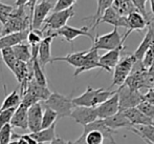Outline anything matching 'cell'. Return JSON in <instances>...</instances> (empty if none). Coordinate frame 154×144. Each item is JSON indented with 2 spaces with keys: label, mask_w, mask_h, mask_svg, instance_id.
I'll return each instance as SVG.
<instances>
[{
  "label": "cell",
  "mask_w": 154,
  "mask_h": 144,
  "mask_svg": "<svg viewBox=\"0 0 154 144\" xmlns=\"http://www.w3.org/2000/svg\"><path fill=\"white\" fill-rule=\"evenodd\" d=\"M27 8L29 6L25 5L14 8L8 20L2 27V36L31 30L32 13Z\"/></svg>",
  "instance_id": "1"
},
{
  "label": "cell",
  "mask_w": 154,
  "mask_h": 144,
  "mask_svg": "<svg viewBox=\"0 0 154 144\" xmlns=\"http://www.w3.org/2000/svg\"><path fill=\"white\" fill-rule=\"evenodd\" d=\"M116 91H106L104 88H93L90 85L87 86L86 91L82 95L72 98V104L75 106L84 107H97L104 101L109 99Z\"/></svg>",
  "instance_id": "2"
},
{
  "label": "cell",
  "mask_w": 154,
  "mask_h": 144,
  "mask_svg": "<svg viewBox=\"0 0 154 144\" xmlns=\"http://www.w3.org/2000/svg\"><path fill=\"white\" fill-rule=\"evenodd\" d=\"M41 105H42V107H47L54 110L58 116V120L61 118L70 117L71 112L75 107V105L72 104L71 95L65 96L57 93V91L51 93V96L45 101L41 102Z\"/></svg>",
  "instance_id": "3"
},
{
  "label": "cell",
  "mask_w": 154,
  "mask_h": 144,
  "mask_svg": "<svg viewBox=\"0 0 154 144\" xmlns=\"http://www.w3.org/2000/svg\"><path fill=\"white\" fill-rule=\"evenodd\" d=\"M73 16H75V8L73 6L67 8V10L59 11V12H51L45 19L42 25L43 27H41L40 30L43 34L46 33V35H48L49 33H53L54 30L56 32V30L67 25L68 20L72 18Z\"/></svg>",
  "instance_id": "4"
},
{
  "label": "cell",
  "mask_w": 154,
  "mask_h": 144,
  "mask_svg": "<svg viewBox=\"0 0 154 144\" xmlns=\"http://www.w3.org/2000/svg\"><path fill=\"white\" fill-rule=\"evenodd\" d=\"M123 37L121 36V34L119 33V30L116 27H114L110 33L104 35H99L97 33L95 37L93 38L92 41V46L91 49L93 50H104V51H112L116 50L118 47L124 46Z\"/></svg>",
  "instance_id": "5"
},
{
  "label": "cell",
  "mask_w": 154,
  "mask_h": 144,
  "mask_svg": "<svg viewBox=\"0 0 154 144\" xmlns=\"http://www.w3.org/2000/svg\"><path fill=\"white\" fill-rule=\"evenodd\" d=\"M116 91L119 96V107L121 113L129 108L136 107L143 101V94L140 91L131 89L125 84L121 85Z\"/></svg>",
  "instance_id": "6"
},
{
  "label": "cell",
  "mask_w": 154,
  "mask_h": 144,
  "mask_svg": "<svg viewBox=\"0 0 154 144\" xmlns=\"http://www.w3.org/2000/svg\"><path fill=\"white\" fill-rule=\"evenodd\" d=\"M135 61H136V58L134 57L133 54H131V55H126L125 57L120 59L118 64L114 67L113 79H112L111 87L114 85L119 86V87L121 85H123L124 82L126 81L128 76L131 73L132 67H133Z\"/></svg>",
  "instance_id": "7"
},
{
  "label": "cell",
  "mask_w": 154,
  "mask_h": 144,
  "mask_svg": "<svg viewBox=\"0 0 154 144\" xmlns=\"http://www.w3.org/2000/svg\"><path fill=\"white\" fill-rule=\"evenodd\" d=\"M54 4L48 0H41L35 5L32 15L31 30H41L45 19L49 15L51 11H53Z\"/></svg>",
  "instance_id": "8"
},
{
  "label": "cell",
  "mask_w": 154,
  "mask_h": 144,
  "mask_svg": "<svg viewBox=\"0 0 154 144\" xmlns=\"http://www.w3.org/2000/svg\"><path fill=\"white\" fill-rule=\"evenodd\" d=\"M70 118H72L78 124L86 126L87 124L92 123L97 119V107H84V106H75L70 114Z\"/></svg>",
  "instance_id": "9"
},
{
  "label": "cell",
  "mask_w": 154,
  "mask_h": 144,
  "mask_svg": "<svg viewBox=\"0 0 154 144\" xmlns=\"http://www.w3.org/2000/svg\"><path fill=\"white\" fill-rule=\"evenodd\" d=\"M54 33H55L56 37L60 36V37H62L63 39H65L68 43H70L71 46H72L73 40L80 36L88 37L90 40L93 41V37L89 33V27H81V29H79V27H69V25H65V27H63L62 29L56 30V32H54Z\"/></svg>",
  "instance_id": "10"
},
{
  "label": "cell",
  "mask_w": 154,
  "mask_h": 144,
  "mask_svg": "<svg viewBox=\"0 0 154 144\" xmlns=\"http://www.w3.org/2000/svg\"><path fill=\"white\" fill-rule=\"evenodd\" d=\"M56 37L55 33H51V34L46 35L44 38L42 39V41L40 42L38 46V56H37V60H38L40 66L44 69V67L46 66V64L51 63V42H53L54 38Z\"/></svg>",
  "instance_id": "11"
},
{
  "label": "cell",
  "mask_w": 154,
  "mask_h": 144,
  "mask_svg": "<svg viewBox=\"0 0 154 144\" xmlns=\"http://www.w3.org/2000/svg\"><path fill=\"white\" fill-rule=\"evenodd\" d=\"M119 112H120V107H119L118 91H116V94L112 95L109 99H107L99 106H97V119H106V118H109L111 116L118 114Z\"/></svg>",
  "instance_id": "12"
},
{
  "label": "cell",
  "mask_w": 154,
  "mask_h": 144,
  "mask_svg": "<svg viewBox=\"0 0 154 144\" xmlns=\"http://www.w3.org/2000/svg\"><path fill=\"white\" fill-rule=\"evenodd\" d=\"M126 19H127L128 30L125 33V35H124V37H123L124 41L128 38V36H129L132 32H135V30H143L147 29L149 24H151V23H149L148 21L144 18V16H143L140 13H138L137 11L132 12L131 14H129L127 17H126Z\"/></svg>",
  "instance_id": "13"
},
{
  "label": "cell",
  "mask_w": 154,
  "mask_h": 144,
  "mask_svg": "<svg viewBox=\"0 0 154 144\" xmlns=\"http://www.w3.org/2000/svg\"><path fill=\"white\" fill-rule=\"evenodd\" d=\"M42 114L43 107L41 102H38L27 108V130H31V133H37L41 130Z\"/></svg>",
  "instance_id": "14"
},
{
  "label": "cell",
  "mask_w": 154,
  "mask_h": 144,
  "mask_svg": "<svg viewBox=\"0 0 154 144\" xmlns=\"http://www.w3.org/2000/svg\"><path fill=\"white\" fill-rule=\"evenodd\" d=\"M100 23H108L110 25H113L114 27H126L127 29V19L126 17H123L114 10L113 8H109L102 14L99 21L97 23V27Z\"/></svg>",
  "instance_id": "15"
},
{
  "label": "cell",
  "mask_w": 154,
  "mask_h": 144,
  "mask_svg": "<svg viewBox=\"0 0 154 144\" xmlns=\"http://www.w3.org/2000/svg\"><path fill=\"white\" fill-rule=\"evenodd\" d=\"M125 50V46L118 47L112 51H108L106 54L100 56V64H101V69H105L108 73H111L112 69L116 67L118 62L121 59V54L122 51Z\"/></svg>",
  "instance_id": "16"
},
{
  "label": "cell",
  "mask_w": 154,
  "mask_h": 144,
  "mask_svg": "<svg viewBox=\"0 0 154 144\" xmlns=\"http://www.w3.org/2000/svg\"><path fill=\"white\" fill-rule=\"evenodd\" d=\"M100 56L97 50L89 49L86 53L85 57H84L83 63H82L81 67H79L78 69H75L73 76L77 77L80 74L84 73V72L91 71L94 69H101V64H100Z\"/></svg>",
  "instance_id": "17"
},
{
  "label": "cell",
  "mask_w": 154,
  "mask_h": 144,
  "mask_svg": "<svg viewBox=\"0 0 154 144\" xmlns=\"http://www.w3.org/2000/svg\"><path fill=\"white\" fill-rule=\"evenodd\" d=\"M124 116L129 120L132 126H147V125H154V121L144 115L140 110L136 107L129 108V110L123 112Z\"/></svg>",
  "instance_id": "18"
},
{
  "label": "cell",
  "mask_w": 154,
  "mask_h": 144,
  "mask_svg": "<svg viewBox=\"0 0 154 144\" xmlns=\"http://www.w3.org/2000/svg\"><path fill=\"white\" fill-rule=\"evenodd\" d=\"M90 130H99V132L103 135L104 139L110 140L111 144H116V140H114V137H113L114 134H116V130H110L108 126H106L102 119H97L95 121H93L92 123L87 124L86 126H84L83 134H86V133L90 132Z\"/></svg>",
  "instance_id": "19"
},
{
  "label": "cell",
  "mask_w": 154,
  "mask_h": 144,
  "mask_svg": "<svg viewBox=\"0 0 154 144\" xmlns=\"http://www.w3.org/2000/svg\"><path fill=\"white\" fill-rule=\"evenodd\" d=\"M153 44H154V24L151 23V24L148 25V30H147L144 39H143L140 44L138 45V47L133 53L136 60H140V61L142 60L145 53H146V52L150 49L151 45H153Z\"/></svg>",
  "instance_id": "20"
},
{
  "label": "cell",
  "mask_w": 154,
  "mask_h": 144,
  "mask_svg": "<svg viewBox=\"0 0 154 144\" xmlns=\"http://www.w3.org/2000/svg\"><path fill=\"white\" fill-rule=\"evenodd\" d=\"M27 33L29 30H23V32L1 36L0 37V51L3 49H8V47H13L19 43H22L24 40H26Z\"/></svg>",
  "instance_id": "21"
},
{
  "label": "cell",
  "mask_w": 154,
  "mask_h": 144,
  "mask_svg": "<svg viewBox=\"0 0 154 144\" xmlns=\"http://www.w3.org/2000/svg\"><path fill=\"white\" fill-rule=\"evenodd\" d=\"M13 128H20V130H27V108L22 104H19L15 110L13 117L10 122Z\"/></svg>",
  "instance_id": "22"
},
{
  "label": "cell",
  "mask_w": 154,
  "mask_h": 144,
  "mask_svg": "<svg viewBox=\"0 0 154 144\" xmlns=\"http://www.w3.org/2000/svg\"><path fill=\"white\" fill-rule=\"evenodd\" d=\"M103 121L106 126H108L110 130H116V132L118 130H120V128H128V130H130L132 127V124L129 122V120L121 112H119L118 114L111 116L109 118L103 119Z\"/></svg>",
  "instance_id": "23"
},
{
  "label": "cell",
  "mask_w": 154,
  "mask_h": 144,
  "mask_svg": "<svg viewBox=\"0 0 154 144\" xmlns=\"http://www.w3.org/2000/svg\"><path fill=\"white\" fill-rule=\"evenodd\" d=\"M24 93L32 94V95L35 96V97H36L39 101L42 102V101H45V100H46L47 98L51 96V91L48 89V87L39 85V84L32 78V79L29 81V83H27L26 89H25ZM24 93H23V94H24ZM23 94H22V95H23Z\"/></svg>",
  "instance_id": "24"
},
{
  "label": "cell",
  "mask_w": 154,
  "mask_h": 144,
  "mask_svg": "<svg viewBox=\"0 0 154 144\" xmlns=\"http://www.w3.org/2000/svg\"><path fill=\"white\" fill-rule=\"evenodd\" d=\"M29 135L38 144H49L57 137L56 136V123L49 126L48 128L41 130L37 133H31Z\"/></svg>",
  "instance_id": "25"
},
{
  "label": "cell",
  "mask_w": 154,
  "mask_h": 144,
  "mask_svg": "<svg viewBox=\"0 0 154 144\" xmlns=\"http://www.w3.org/2000/svg\"><path fill=\"white\" fill-rule=\"evenodd\" d=\"M86 53H87V51H82L77 52V53H70L66 56H62V57L51 58V63L57 62V61H64V62H67L68 64H70L71 66H73L75 69H78L79 67H81Z\"/></svg>",
  "instance_id": "26"
},
{
  "label": "cell",
  "mask_w": 154,
  "mask_h": 144,
  "mask_svg": "<svg viewBox=\"0 0 154 144\" xmlns=\"http://www.w3.org/2000/svg\"><path fill=\"white\" fill-rule=\"evenodd\" d=\"M12 50L18 61L29 63L32 60V50L29 44H27V43H19V44L13 46Z\"/></svg>",
  "instance_id": "27"
},
{
  "label": "cell",
  "mask_w": 154,
  "mask_h": 144,
  "mask_svg": "<svg viewBox=\"0 0 154 144\" xmlns=\"http://www.w3.org/2000/svg\"><path fill=\"white\" fill-rule=\"evenodd\" d=\"M111 8H113L123 17H127L132 12L136 11L131 0H113Z\"/></svg>",
  "instance_id": "28"
},
{
  "label": "cell",
  "mask_w": 154,
  "mask_h": 144,
  "mask_svg": "<svg viewBox=\"0 0 154 144\" xmlns=\"http://www.w3.org/2000/svg\"><path fill=\"white\" fill-rule=\"evenodd\" d=\"M29 62H31V65H32V79H34L39 85L47 87V79L44 74V69L40 66L38 60H37V59H32Z\"/></svg>",
  "instance_id": "29"
},
{
  "label": "cell",
  "mask_w": 154,
  "mask_h": 144,
  "mask_svg": "<svg viewBox=\"0 0 154 144\" xmlns=\"http://www.w3.org/2000/svg\"><path fill=\"white\" fill-rule=\"evenodd\" d=\"M21 103V96L18 93L17 89H14L12 93L6 94L5 98H4L3 102H2V105L0 106V112L2 110H8V108H14L17 107L19 104Z\"/></svg>",
  "instance_id": "30"
},
{
  "label": "cell",
  "mask_w": 154,
  "mask_h": 144,
  "mask_svg": "<svg viewBox=\"0 0 154 144\" xmlns=\"http://www.w3.org/2000/svg\"><path fill=\"white\" fill-rule=\"evenodd\" d=\"M129 130H131L133 134L137 135L142 139L150 141L154 144V125H147V126H132Z\"/></svg>",
  "instance_id": "31"
},
{
  "label": "cell",
  "mask_w": 154,
  "mask_h": 144,
  "mask_svg": "<svg viewBox=\"0 0 154 144\" xmlns=\"http://www.w3.org/2000/svg\"><path fill=\"white\" fill-rule=\"evenodd\" d=\"M58 120V116L54 110L51 108L43 107V114H42V121H41V130H45L55 124Z\"/></svg>",
  "instance_id": "32"
},
{
  "label": "cell",
  "mask_w": 154,
  "mask_h": 144,
  "mask_svg": "<svg viewBox=\"0 0 154 144\" xmlns=\"http://www.w3.org/2000/svg\"><path fill=\"white\" fill-rule=\"evenodd\" d=\"M0 52H1V57H2V60H3L4 64H5L6 66H8V69L13 72L15 64H16V62L18 60H17L16 57H15V54H14V52H13L12 47L3 49Z\"/></svg>",
  "instance_id": "33"
},
{
  "label": "cell",
  "mask_w": 154,
  "mask_h": 144,
  "mask_svg": "<svg viewBox=\"0 0 154 144\" xmlns=\"http://www.w3.org/2000/svg\"><path fill=\"white\" fill-rule=\"evenodd\" d=\"M86 144H103L104 137L99 130H90L86 134H82Z\"/></svg>",
  "instance_id": "34"
},
{
  "label": "cell",
  "mask_w": 154,
  "mask_h": 144,
  "mask_svg": "<svg viewBox=\"0 0 154 144\" xmlns=\"http://www.w3.org/2000/svg\"><path fill=\"white\" fill-rule=\"evenodd\" d=\"M43 33L40 30H29L27 33V44L29 46H35V45H39L40 42L42 41Z\"/></svg>",
  "instance_id": "35"
},
{
  "label": "cell",
  "mask_w": 154,
  "mask_h": 144,
  "mask_svg": "<svg viewBox=\"0 0 154 144\" xmlns=\"http://www.w3.org/2000/svg\"><path fill=\"white\" fill-rule=\"evenodd\" d=\"M13 127L11 124H5L0 128V144H10L12 141Z\"/></svg>",
  "instance_id": "36"
},
{
  "label": "cell",
  "mask_w": 154,
  "mask_h": 144,
  "mask_svg": "<svg viewBox=\"0 0 154 144\" xmlns=\"http://www.w3.org/2000/svg\"><path fill=\"white\" fill-rule=\"evenodd\" d=\"M137 110H140L144 115H146L148 118H150L151 120L154 121V105L151 103H149L148 101L143 99V101L136 106Z\"/></svg>",
  "instance_id": "37"
},
{
  "label": "cell",
  "mask_w": 154,
  "mask_h": 144,
  "mask_svg": "<svg viewBox=\"0 0 154 144\" xmlns=\"http://www.w3.org/2000/svg\"><path fill=\"white\" fill-rule=\"evenodd\" d=\"M13 11H14V8L12 5H8V4H4L2 2H0V22L3 25L8 20Z\"/></svg>",
  "instance_id": "38"
},
{
  "label": "cell",
  "mask_w": 154,
  "mask_h": 144,
  "mask_svg": "<svg viewBox=\"0 0 154 144\" xmlns=\"http://www.w3.org/2000/svg\"><path fill=\"white\" fill-rule=\"evenodd\" d=\"M131 1H132V3H133L134 8H136V11H137L138 13H140L149 23H152L150 21V19H149V15L147 14V12H146V3L148 0H131Z\"/></svg>",
  "instance_id": "39"
},
{
  "label": "cell",
  "mask_w": 154,
  "mask_h": 144,
  "mask_svg": "<svg viewBox=\"0 0 154 144\" xmlns=\"http://www.w3.org/2000/svg\"><path fill=\"white\" fill-rule=\"evenodd\" d=\"M77 0H57L56 3L54 4V8L51 12H59V11L67 10L75 5Z\"/></svg>",
  "instance_id": "40"
},
{
  "label": "cell",
  "mask_w": 154,
  "mask_h": 144,
  "mask_svg": "<svg viewBox=\"0 0 154 144\" xmlns=\"http://www.w3.org/2000/svg\"><path fill=\"white\" fill-rule=\"evenodd\" d=\"M143 99L146 100V101H148L149 103H151L154 105V85L152 87H150L146 94L143 95Z\"/></svg>",
  "instance_id": "41"
},
{
  "label": "cell",
  "mask_w": 154,
  "mask_h": 144,
  "mask_svg": "<svg viewBox=\"0 0 154 144\" xmlns=\"http://www.w3.org/2000/svg\"><path fill=\"white\" fill-rule=\"evenodd\" d=\"M49 144H71V141H65V140H63L62 138L56 137Z\"/></svg>",
  "instance_id": "42"
},
{
  "label": "cell",
  "mask_w": 154,
  "mask_h": 144,
  "mask_svg": "<svg viewBox=\"0 0 154 144\" xmlns=\"http://www.w3.org/2000/svg\"><path fill=\"white\" fill-rule=\"evenodd\" d=\"M31 0H16L15 4H16V8H20V6H25L29 3Z\"/></svg>",
  "instance_id": "43"
},
{
  "label": "cell",
  "mask_w": 154,
  "mask_h": 144,
  "mask_svg": "<svg viewBox=\"0 0 154 144\" xmlns=\"http://www.w3.org/2000/svg\"><path fill=\"white\" fill-rule=\"evenodd\" d=\"M38 1H39V0H31V1H29V3L27 4V6L29 8V11H31L32 15V11H34L35 5H36V4L38 3Z\"/></svg>",
  "instance_id": "44"
},
{
  "label": "cell",
  "mask_w": 154,
  "mask_h": 144,
  "mask_svg": "<svg viewBox=\"0 0 154 144\" xmlns=\"http://www.w3.org/2000/svg\"><path fill=\"white\" fill-rule=\"evenodd\" d=\"M150 5H151V11H152L154 15V0H150Z\"/></svg>",
  "instance_id": "45"
},
{
  "label": "cell",
  "mask_w": 154,
  "mask_h": 144,
  "mask_svg": "<svg viewBox=\"0 0 154 144\" xmlns=\"http://www.w3.org/2000/svg\"><path fill=\"white\" fill-rule=\"evenodd\" d=\"M143 140H144V141H145V142H146L147 144H152V143H151V142H150V141H148V140H146V139H143Z\"/></svg>",
  "instance_id": "46"
},
{
  "label": "cell",
  "mask_w": 154,
  "mask_h": 144,
  "mask_svg": "<svg viewBox=\"0 0 154 144\" xmlns=\"http://www.w3.org/2000/svg\"><path fill=\"white\" fill-rule=\"evenodd\" d=\"M1 36H2V27H0V37H1Z\"/></svg>",
  "instance_id": "47"
}]
</instances>
